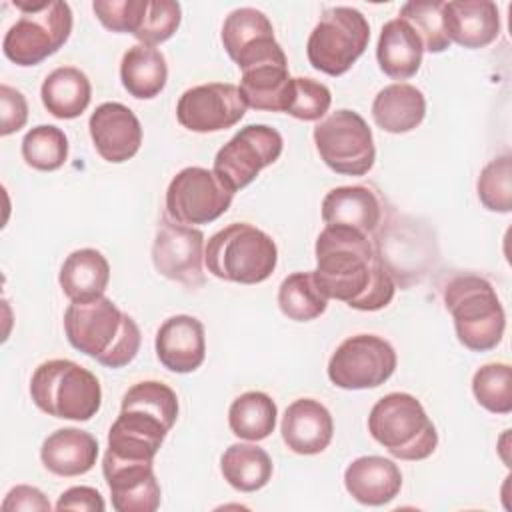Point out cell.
<instances>
[{
  "label": "cell",
  "mask_w": 512,
  "mask_h": 512,
  "mask_svg": "<svg viewBox=\"0 0 512 512\" xmlns=\"http://www.w3.org/2000/svg\"><path fill=\"white\" fill-rule=\"evenodd\" d=\"M122 406L138 408L152 416H158L170 428L176 424V418H178L176 392L158 380H144V382H138L132 388H128L126 394L122 396Z\"/></svg>",
  "instance_id": "cell-37"
},
{
  "label": "cell",
  "mask_w": 512,
  "mask_h": 512,
  "mask_svg": "<svg viewBox=\"0 0 512 512\" xmlns=\"http://www.w3.org/2000/svg\"><path fill=\"white\" fill-rule=\"evenodd\" d=\"M222 44L240 70L258 64L286 60L282 46L274 38L268 16L256 8L244 6L232 10L222 24Z\"/></svg>",
  "instance_id": "cell-15"
},
{
  "label": "cell",
  "mask_w": 512,
  "mask_h": 512,
  "mask_svg": "<svg viewBox=\"0 0 512 512\" xmlns=\"http://www.w3.org/2000/svg\"><path fill=\"white\" fill-rule=\"evenodd\" d=\"M64 332L72 348L106 368L130 364L140 350V328L110 298L72 302L64 312Z\"/></svg>",
  "instance_id": "cell-2"
},
{
  "label": "cell",
  "mask_w": 512,
  "mask_h": 512,
  "mask_svg": "<svg viewBox=\"0 0 512 512\" xmlns=\"http://www.w3.org/2000/svg\"><path fill=\"white\" fill-rule=\"evenodd\" d=\"M154 346L160 364L170 372H194L206 358L204 324L194 316L176 314L162 322Z\"/></svg>",
  "instance_id": "cell-18"
},
{
  "label": "cell",
  "mask_w": 512,
  "mask_h": 512,
  "mask_svg": "<svg viewBox=\"0 0 512 512\" xmlns=\"http://www.w3.org/2000/svg\"><path fill=\"white\" fill-rule=\"evenodd\" d=\"M332 104V94L328 86L322 82H316L312 78H294L292 86V98L286 114L304 120V122H314L320 120Z\"/></svg>",
  "instance_id": "cell-39"
},
{
  "label": "cell",
  "mask_w": 512,
  "mask_h": 512,
  "mask_svg": "<svg viewBox=\"0 0 512 512\" xmlns=\"http://www.w3.org/2000/svg\"><path fill=\"white\" fill-rule=\"evenodd\" d=\"M370 436L394 458L424 460L438 446V432L424 406L408 392L382 396L368 416Z\"/></svg>",
  "instance_id": "cell-5"
},
{
  "label": "cell",
  "mask_w": 512,
  "mask_h": 512,
  "mask_svg": "<svg viewBox=\"0 0 512 512\" xmlns=\"http://www.w3.org/2000/svg\"><path fill=\"white\" fill-rule=\"evenodd\" d=\"M20 18L2 40L4 56L16 66H36L58 52L72 32V10L68 2H14Z\"/></svg>",
  "instance_id": "cell-7"
},
{
  "label": "cell",
  "mask_w": 512,
  "mask_h": 512,
  "mask_svg": "<svg viewBox=\"0 0 512 512\" xmlns=\"http://www.w3.org/2000/svg\"><path fill=\"white\" fill-rule=\"evenodd\" d=\"M368 42L370 24L366 16L350 6H334L322 12L308 36V62L328 76H342L364 54Z\"/></svg>",
  "instance_id": "cell-8"
},
{
  "label": "cell",
  "mask_w": 512,
  "mask_h": 512,
  "mask_svg": "<svg viewBox=\"0 0 512 512\" xmlns=\"http://www.w3.org/2000/svg\"><path fill=\"white\" fill-rule=\"evenodd\" d=\"M322 220L326 226H350L370 236L382 222V204L368 186H338L322 200Z\"/></svg>",
  "instance_id": "cell-22"
},
{
  "label": "cell",
  "mask_w": 512,
  "mask_h": 512,
  "mask_svg": "<svg viewBox=\"0 0 512 512\" xmlns=\"http://www.w3.org/2000/svg\"><path fill=\"white\" fill-rule=\"evenodd\" d=\"M50 502L44 496L42 490L34 486H14L6 498L2 500V510L4 512H16V510H38V512H50Z\"/></svg>",
  "instance_id": "cell-43"
},
{
  "label": "cell",
  "mask_w": 512,
  "mask_h": 512,
  "mask_svg": "<svg viewBox=\"0 0 512 512\" xmlns=\"http://www.w3.org/2000/svg\"><path fill=\"white\" fill-rule=\"evenodd\" d=\"M40 458L44 468L56 476H80L94 468L98 440L80 428H60L42 442Z\"/></svg>",
  "instance_id": "cell-23"
},
{
  "label": "cell",
  "mask_w": 512,
  "mask_h": 512,
  "mask_svg": "<svg viewBox=\"0 0 512 512\" xmlns=\"http://www.w3.org/2000/svg\"><path fill=\"white\" fill-rule=\"evenodd\" d=\"M278 306L294 322H310L326 312L328 298L316 284L314 272H294L278 288Z\"/></svg>",
  "instance_id": "cell-32"
},
{
  "label": "cell",
  "mask_w": 512,
  "mask_h": 512,
  "mask_svg": "<svg viewBox=\"0 0 512 512\" xmlns=\"http://www.w3.org/2000/svg\"><path fill=\"white\" fill-rule=\"evenodd\" d=\"M92 10L104 28L134 36L146 16L148 0H94Z\"/></svg>",
  "instance_id": "cell-40"
},
{
  "label": "cell",
  "mask_w": 512,
  "mask_h": 512,
  "mask_svg": "<svg viewBox=\"0 0 512 512\" xmlns=\"http://www.w3.org/2000/svg\"><path fill=\"white\" fill-rule=\"evenodd\" d=\"M442 4L444 2L440 0L406 2L398 14V18L406 20L416 30V34L424 44V50L432 54L444 52L450 46V40L444 32V22H442Z\"/></svg>",
  "instance_id": "cell-35"
},
{
  "label": "cell",
  "mask_w": 512,
  "mask_h": 512,
  "mask_svg": "<svg viewBox=\"0 0 512 512\" xmlns=\"http://www.w3.org/2000/svg\"><path fill=\"white\" fill-rule=\"evenodd\" d=\"M30 396L48 416L76 422H86L96 416L102 404L98 378L66 358L46 360L34 370Z\"/></svg>",
  "instance_id": "cell-6"
},
{
  "label": "cell",
  "mask_w": 512,
  "mask_h": 512,
  "mask_svg": "<svg viewBox=\"0 0 512 512\" xmlns=\"http://www.w3.org/2000/svg\"><path fill=\"white\" fill-rule=\"evenodd\" d=\"M204 264L220 280L258 284L272 276L278 264V248L264 230L248 222H234L210 236L204 248Z\"/></svg>",
  "instance_id": "cell-3"
},
{
  "label": "cell",
  "mask_w": 512,
  "mask_h": 512,
  "mask_svg": "<svg viewBox=\"0 0 512 512\" xmlns=\"http://www.w3.org/2000/svg\"><path fill=\"white\" fill-rule=\"evenodd\" d=\"M282 134L266 124L240 128L214 156L212 172L232 192L256 180L262 168L274 164L282 154Z\"/></svg>",
  "instance_id": "cell-10"
},
{
  "label": "cell",
  "mask_w": 512,
  "mask_h": 512,
  "mask_svg": "<svg viewBox=\"0 0 512 512\" xmlns=\"http://www.w3.org/2000/svg\"><path fill=\"white\" fill-rule=\"evenodd\" d=\"M234 192L218 176L202 166L182 168L166 190V216L178 224H208L220 218L232 204Z\"/></svg>",
  "instance_id": "cell-12"
},
{
  "label": "cell",
  "mask_w": 512,
  "mask_h": 512,
  "mask_svg": "<svg viewBox=\"0 0 512 512\" xmlns=\"http://www.w3.org/2000/svg\"><path fill=\"white\" fill-rule=\"evenodd\" d=\"M90 138L96 152L112 164L130 160L142 144V126L136 114L120 102L100 104L90 120Z\"/></svg>",
  "instance_id": "cell-17"
},
{
  "label": "cell",
  "mask_w": 512,
  "mask_h": 512,
  "mask_svg": "<svg viewBox=\"0 0 512 512\" xmlns=\"http://www.w3.org/2000/svg\"><path fill=\"white\" fill-rule=\"evenodd\" d=\"M224 480L240 492H256L272 478V458L256 444H232L220 458Z\"/></svg>",
  "instance_id": "cell-30"
},
{
  "label": "cell",
  "mask_w": 512,
  "mask_h": 512,
  "mask_svg": "<svg viewBox=\"0 0 512 512\" xmlns=\"http://www.w3.org/2000/svg\"><path fill=\"white\" fill-rule=\"evenodd\" d=\"M120 80L126 92L138 100L158 96L168 80L164 54L158 48L144 44L128 48L120 62Z\"/></svg>",
  "instance_id": "cell-29"
},
{
  "label": "cell",
  "mask_w": 512,
  "mask_h": 512,
  "mask_svg": "<svg viewBox=\"0 0 512 512\" xmlns=\"http://www.w3.org/2000/svg\"><path fill=\"white\" fill-rule=\"evenodd\" d=\"M102 474L116 512H154L160 506V484L150 460H126L104 454Z\"/></svg>",
  "instance_id": "cell-16"
},
{
  "label": "cell",
  "mask_w": 512,
  "mask_h": 512,
  "mask_svg": "<svg viewBox=\"0 0 512 512\" xmlns=\"http://www.w3.org/2000/svg\"><path fill=\"white\" fill-rule=\"evenodd\" d=\"M426 116V98L412 84L396 82L384 86L372 102L374 122L390 134H404L422 124Z\"/></svg>",
  "instance_id": "cell-26"
},
{
  "label": "cell",
  "mask_w": 512,
  "mask_h": 512,
  "mask_svg": "<svg viewBox=\"0 0 512 512\" xmlns=\"http://www.w3.org/2000/svg\"><path fill=\"white\" fill-rule=\"evenodd\" d=\"M392 344L374 334L346 338L330 356L328 378L344 390H366L384 384L396 370Z\"/></svg>",
  "instance_id": "cell-11"
},
{
  "label": "cell",
  "mask_w": 512,
  "mask_h": 512,
  "mask_svg": "<svg viewBox=\"0 0 512 512\" xmlns=\"http://www.w3.org/2000/svg\"><path fill=\"white\" fill-rule=\"evenodd\" d=\"M444 306L450 312L460 344L472 352H486L500 344L506 314L494 286L476 274H458L444 288Z\"/></svg>",
  "instance_id": "cell-4"
},
{
  "label": "cell",
  "mask_w": 512,
  "mask_h": 512,
  "mask_svg": "<svg viewBox=\"0 0 512 512\" xmlns=\"http://www.w3.org/2000/svg\"><path fill=\"white\" fill-rule=\"evenodd\" d=\"M280 432L292 452L302 456L320 454L332 442V414L314 398H298L286 408Z\"/></svg>",
  "instance_id": "cell-20"
},
{
  "label": "cell",
  "mask_w": 512,
  "mask_h": 512,
  "mask_svg": "<svg viewBox=\"0 0 512 512\" xmlns=\"http://www.w3.org/2000/svg\"><path fill=\"white\" fill-rule=\"evenodd\" d=\"M28 120V102L24 94L8 84L0 86V134L8 136L24 128Z\"/></svg>",
  "instance_id": "cell-41"
},
{
  "label": "cell",
  "mask_w": 512,
  "mask_h": 512,
  "mask_svg": "<svg viewBox=\"0 0 512 512\" xmlns=\"http://www.w3.org/2000/svg\"><path fill=\"white\" fill-rule=\"evenodd\" d=\"M344 486L356 502L384 506L400 494L402 472L384 456H360L344 470Z\"/></svg>",
  "instance_id": "cell-21"
},
{
  "label": "cell",
  "mask_w": 512,
  "mask_h": 512,
  "mask_svg": "<svg viewBox=\"0 0 512 512\" xmlns=\"http://www.w3.org/2000/svg\"><path fill=\"white\" fill-rule=\"evenodd\" d=\"M106 508L102 494L90 486H72L64 490L56 502V510H86L102 512Z\"/></svg>",
  "instance_id": "cell-42"
},
{
  "label": "cell",
  "mask_w": 512,
  "mask_h": 512,
  "mask_svg": "<svg viewBox=\"0 0 512 512\" xmlns=\"http://www.w3.org/2000/svg\"><path fill=\"white\" fill-rule=\"evenodd\" d=\"M444 32L462 48H484L500 32L498 6L490 0H452L442 4Z\"/></svg>",
  "instance_id": "cell-19"
},
{
  "label": "cell",
  "mask_w": 512,
  "mask_h": 512,
  "mask_svg": "<svg viewBox=\"0 0 512 512\" xmlns=\"http://www.w3.org/2000/svg\"><path fill=\"white\" fill-rule=\"evenodd\" d=\"M314 144L324 164L336 174L364 176L376 160L370 126L348 108L336 110L316 124Z\"/></svg>",
  "instance_id": "cell-9"
},
{
  "label": "cell",
  "mask_w": 512,
  "mask_h": 512,
  "mask_svg": "<svg viewBox=\"0 0 512 512\" xmlns=\"http://www.w3.org/2000/svg\"><path fill=\"white\" fill-rule=\"evenodd\" d=\"M204 248L202 230L178 224L166 216L154 236L152 262L164 278L188 288H200L206 282Z\"/></svg>",
  "instance_id": "cell-13"
},
{
  "label": "cell",
  "mask_w": 512,
  "mask_h": 512,
  "mask_svg": "<svg viewBox=\"0 0 512 512\" xmlns=\"http://www.w3.org/2000/svg\"><path fill=\"white\" fill-rule=\"evenodd\" d=\"M182 8L174 0H148V10L142 26L134 34L144 46L166 42L180 26Z\"/></svg>",
  "instance_id": "cell-38"
},
{
  "label": "cell",
  "mask_w": 512,
  "mask_h": 512,
  "mask_svg": "<svg viewBox=\"0 0 512 512\" xmlns=\"http://www.w3.org/2000/svg\"><path fill=\"white\" fill-rule=\"evenodd\" d=\"M44 108L60 120L78 118L90 104L92 86L88 76L74 66L52 70L40 88Z\"/></svg>",
  "instance_id": "cell-28"
},
{
  "label": "cell",
  "mask_w": 512,
  "mask_h": 512,
  "mask_svg": "<svg viewBox=\"0 0 512 512\" xmlns=\"http://www.w3.org/2000/svg\"><path fill=\"white\" fill-rule=\"evenodd\" d=\"M314 278L326 298L354 310L374 312L388 306L396 284L372 240L350 226H326L316 238Z\"/></svg>",
  "instance_id": "cell-1"
},
{
  "label": "cell",
  "mask_w": 512,
  "mask_h": 512,
  "mask_svg": "<svg viewBox=\"0 0 512 512\" xmlns=\"http://www.w3.org/2000/svg\"><path fill=\"white\" fill-rule=\"evenodd\" d=\"M22 158L34 170H58L64 166L68 158V138L58 126H34L22 138Z\"/></svg>",
  "instance_id": "cell-33"
},
{
  "label": "cell",
  "mask_w": 512,
  "mask_h": 512,
  "mask_svg": "<svg viewBox=\"0 0 512 512\" xmlns=\"http://www.w3.org/2000/svg\"><path fill=\"white\" fill-rule=\"evenodd\" d=\"M276 402L258 390L240 394L228 410V426L234 436L250 442L268 438L276 428Z\"/></svg>",
  "instance_id": "cell-31"
},
{
  "label": "cell",
  "mask_w": 512,
  "mask_h": 512,
  "mask_svg": "<svg viewBox=\"0 0 512 512\" xmlns=\"http://www.w3.org/2000/svg\"><path fill=\"white\" fill-rule=\"evenodd\" d=\"M294 78L288 74V60L266 62L242 70L240 92L246 106L266 112H286L292 98Z\"/></svg>",
  "instance_id": "cell-25"
},
{
  "label": "cell",
  "mask_w": 512,
  "mask_h": 512,
  "mask_svg": "<svg viewBox=\"0 0 512 512\" xmlns=\"http://www.w3.org/2000/svg\"><path fill=\"white\" fill-rule=\"evenodd\" d=\"M478 198L492 212L512 210V156L502 154L490 160L478 176Z\"/></svg>",
  "instance_id": "cell-36"
},
{
  "label": "cell",
  "mask_w": 512,
  "mask_h": 512,
  "mask_svg": "<svg viewBox=\"0 0 512 512\" xmlns=\"http://www.w3.org/2000/svg\"><path fill=\"white\" fill-rule=\"evenodd\" d=\"M246 100L238 86L210 82L188 88L176 104L178 122L198 134L220 132L236 126L246 114Z\"/></svg>",
  "instance_id": "cell-14"
},
{
  "label": "cell",
  "mask_w": 512,
  "mask_h": 512,
  "mask_svg": "<svg viewBox=\"0 0 512 512\" xmlns=\"http://www.w3.org/2000/svg\"><path fill=\"white\" fill-rule=\"evenodd\" d=\"M58 282L70 302H86L104 296L110 282V264L102 252L80 248L66 256Z\"/></svg>",
  "instance_id": "cell-27"
},
{
  "label": "cell",
  "mask_w": 512,
  "mask_h": 512,
  "mask_svg": "<svg viewBox=\"0 0 512 512\" xmlns=\"http://www.w3.org/2000/svg\"><path fill=\"white\" fill-rule=\"evenodd\" d=\"M424 44L416 30L402 18L388 20L378 38L376 60L380 70L392 80L412 78L422 64Z\"/></svg>",
  "instance_id": "cell-24"
},
{
  "label": "cell",
  "mask_w": 512,
  "mask_h": 512,
  "mask_svg": "<svg viewBox=\"0 0 512 512\" xmlns=\"http://www.w3.org/2000/svg\"><path fill=\"white\" fill-rule=\"evenodd\" d=\"M472 392L482 408L492 414L512 412V368L506 362H490L474 372Z\"/></svg>",
  "instance_id": "cell-34"
}]
</instances>
